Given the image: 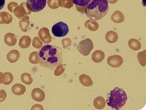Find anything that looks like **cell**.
I'll list each match as a JSON object with an SVG mask.
<instances>
[{
	"instance_id": "11",
	"label": "cell",
	"mask_w": 146,
	"mask_h": 110,
	"mask_svg": "<svg viewBox=\"0 0 146 110\" xmlns=\"http://www.w3.org/2000/svg\"><path fill=\"white\" fill-rule=\"evenodd\" d=\"M93 106L97 110H102L105 107L106 101L102 96L97 97L93 101Z\"/></svg>"
},
{
	"instance_id": "16",
	"label": "cell",
	"mask_w": 146,
	"mask_h": 110,
	"mask_svg": "<svg viewBox=\"0 0 146 110\" xmlns=\"http://www.w3.org/2000/svg\"><path fill=\"white\" fill-rule=\"evenodd\" d=\"M84 26L86 28L92 32L96 31L99 28V24L97 21L91 19L88 20L85 22Z\"/></svg>"
},
{
	"instance_id": "32",
	"label": "cell",
	"mask_w": 146,
	"mask_h": 110,
	"mask_svg": "<svg viewBox=\"0 0 146 110\" xmlns=\"http://www.w3.org/2000/svg\"><path fill=\"white\" fill-rule=\"evenodd\" d=\"M5 4V0H0V10L2 9Z\"/></svg>"
},
{
	"instance_id": "17",
	"label": "cell",
	"mask_w": 146,
	"mask_h": 110,
	"mask_svg": "<svg viewBox=\"0 0 146 110\" xmlns=\"http://www.w3.org/2000/svg\"><path fill=\"white\" fill-rule=\"evenodd\" d=\"M20 53L17 50H13L10 51L7 55V58L9 62L10 63H15L17 62L20 58Z\"/></svg>"
},
{
	"instance_id": "22",
	"label": "cell",
	"mask_w": 146,
	"mask_h": 110,
	"mask_svg": "<svg viewBox=\"0 0 146 110\" xmlns=\"http://www.w3.org/2000/svg\"><path fill=\"white\" fill-rule=\"evenodd\" d=\"M146 51L144 50L142 52H141L139 53H138L137 55V58H138V62L139 63V64L143 66V67H145L146 64Z\"/></svg>"
},
{
	"instance_id": "20",
	"label": "cell",
	"mask_w": 146,
	"mask_h": 110,
	"mask_svg": "<svg viewBox=\"0 0 146 110\" xmlns=\"http://www.w3.org/2000/svg\"><path fill=\"white\" fill-rule=\"evenodd\" d=\"M31 38L28 36H24L20 39L19 45L22 49H27L29 47L31 44Z\"/></svg>"
},
{
	"instance_id": "29",
	"label": "cell",
	"mask_w": 146,
	"mask_h": 110,
	"mask_svg": "<svg viewBox=\"0 0 146 110\" xmlns=\"http://www.w3.org/2000/svg\"><path fill=\"white\" fill-rule=\"evenodd\" d=\"M32 45L34 48H35L36 49H39L42 46L43 43L38 37H36L33 40Z\"/></svg>"
},
{
	"instance_id": "8",
	"label": "cell",
	"mask_w": 146,
	"mask_h": 110,
	"mask_svg": "<svg viewBox=\"0 0 146 110\" xmlns=\"http://www.w3.org/2000/svg\"><path fill=\"white\" fill-rule=\"evenodd\" d=\"M38 36L40 40L45 44H49L51 42L52 37L48 29L46 27H43L39 31Z\"/></svg>"
},
{
	"instance_id": "1",
	"label": "cell",
	"mask_w": 146,
	"mask_h": 110,
	"mask_svg": "<svg viewBox=\"0 0 146 110\" xmlns=\"http://www.w3.org/2000/svg\"><path fill=\"white\" fill-rule=\"evenodd\" d=\"M62 50L53 45L43 46L39 52V63L43 67L54 70L62 62Z\"/></svg>"
},
{
	"instance_id": "5",
	"label": "cell",
	"mask_w": 146,
	"mask_h": 110,
	"mask_svg": "<svg viewBox=\"0 0 146 110\" xmlns=\"http://www.w3.org/2000/svg\"><path fill=\"white\" fill-rule=\"evenodd\" d=\"M79 52L83 56H88L93 49V43L91 39L86 38L82 40L76 47Z\"/></svg>"
},
{
	"instance_id": "6",
	"label": "cell",
	"mask_w": 146,
	"mask_h": 110,
	"mask_svg": "<svg viewBox=\"0 0 146 110\" xmlns=\"http://www.w3.org/2000/svg\"><path fill=\"white\" fill-rule=\"evenodd\" d=\"M46 0H27V5L32 12H39L46 6Z\"/></svg>"
},
{
	"instance_id": "14",
	"label": "cell",
	"mask_w": 146,
	"mask_h": 110,
	"mask_svg": "<svg viewBox=\"0 0 146 110\" xmlns=\"http://www.w3.org/2000/svg\"><path fill=\"white\" fill-rule=\"evenodd\" d=\"M111 20L115 23H121L124 21L125 17L123 14L119 10L115 11L111 15Z\"/></svg>"
},
{
	"instance_id": "9",
	"label": "cell",
	"mask_w": 146,
	"mask_h": 110,
	"mask_svg": "<svg viewBox=\"0 0 146 110\" xmlns=\"http://www.w3.org/2000/svg\"><path fill=\"white\" fill-rule=\"evenodd\" d=\"M31 96L35 101L40 102L44 101L46 95L43 91L39 88H35L32 91Z\"/></svg>"
},
{
	"instance_id": "13",
	"label": "cell",
	"mask_w": 146,
	"mask_h": 110,
	"mask_svg": "<svg viewBox=\"0 0 146 110\" xmlns=\"http://www.w3.org/2000/svg\"><path fill=\"white\" fill-rule=\"evenodd\" d=\"M4 41L8 46H13L16 45L17 42V39L14 34L8 33L4 37Z\"/></svg>"
},
{
	"instance_id": "23",
	"label": "cell",
	"mask_w": 146,
	"mask_h": 110,
	"mask_svg": "<svg viewBox=\"0 0 146 110\" xmlns=\"http://www.w3.org/2000/svg\"><path fill=\"white\" fill-rule=\"evenodd\" d=\"M74 5L73 0H59V6L66 9H71Z\"/></svg>"
},
{
	"instance_id": "10",
	"label": "cell",
	"mask_w": 146,
	"mask_h": 110,
	"mask_svg": "<svg viewBox=\"0 0 146 110\" xmlns=\"http://www.w3.org/2000/svg\"><path fill=\"white\" fill-rule=\"evenodd\" d=\"M105 58V54L104 52L100 50L94 51L92 55V59L93 62L96 63L102 62Z\"/></svg>"
},
{
	"instance_id": "21",
	"label": "cell",
	"mask_w": 146,
	"mask_h": 110,
	"mask_svg": "<svg viewBox=\"0 0 146 110\" xmlns=\"http://www.w3.org/2000/svg\"><path fill=\"white\" fill-rule=\"evenodd\" d=\"M21 81L27 85H30L33 82V78L29 73H23L21 76Z\"/></svg>"
},
{
	"instance_id": "4",
	"label": "cell",
	"mask_w": 146,
	"mask_h": 110,
	"mask_svg": "<svg viewBox=\"0 0 146 110\" xmlns=\"http://www.w3.org/2000/svg\"><path fill=\"white\" fill-rule=\"evenodd\" d=\"M69 32V26L63 21H58L52 27V32L54 36L62 37L65 36Z\"/></svg>"
},
{
	"instance_id": "18",
	"label": "cell",
	"mask_w": 146,
	"mask_h": 110,
	"mask_svg": "<svg viewBox=\"0 0 146 110\" xmlns=\"http://www.w3.org/2000/svg\"><path fill=\"white\" fill-rule=\"evenodd\" d=\"M25 87L21 84H16L12 87V92L17 95H23L25 93Z\"/></svg>"
},
{
	"instance_id": "33",
	"label": "cell",
	"mask_w": 146,
	"mask_h": 110,
	"mask_svg": "<svg viewBox=\"0 0 146 110\" xmlns=\"http://www.w3.org/2000/svg\"><path fill=\"white\" fill-rule=\"evenodd\" d=\"M118 0H108V1L111 4H114L117 2Z\"/></svg>"
},
{
	"instance_id": "25",
	"label": "cell",
	"mask_w": 146,
	"mask_h": 110,
	"mask_svg": "<svg viewBox=\"0 0 146 110\" xmlns=\"http://www.w3.org/2000/svg\"><path fill=\"white\" fill-rule=\"evenodd\" d=\"M92 0H73V3L74 5L80 6H86Z\"/></svg>"
},
{
	"instance_id": "27",
	"label": "cell",
	"mask_w": 146,
	"mask_h": 110,
	"mask_svg": "<svg viewBox=\"0 0 146 110\" xmlns=\"http://www.w3.org/2000/svg\"><path fill=\"white\" fill-rule=\"evenodd\" d=\"M48 5L52 9H56L59 7V0H48Z\"/></svg>"
},
{
	"instance_id": "30",
	"label": "cell",
	"mask_w": 146,
	"mask_h": 110,
	"mask_svg": "<svg viewBox=\"0 0 146 110\" xmlns=\"http://www.w3.org/2000/svg\"><path fill=\"white\" fill-rule=\"evenodd\" d=\"M62 44L64 49H66L72 45V41L69 38H65L62 40Z\"/></svg>"
},
{
	"instance_id": "31",
	"label": "cell",
	"mask_w": 146,
	"mask_h": 110,
	"mask_svg": "<svg viewBox=\"0 0 146 110\" xmlns=\"http://www.w3.org/2000/svg\"><path fill=\"white\" fill-rule=\"evenodd\" d=\"M75 7L76 9V10L79 11L80 12L83 14H86V6H78V5H75Z\"/></svg>"
},
{
	"instance_id": "7",
	"label": "cell",
	"mask_w": 146,
	"mask_h": 110,
	"mask_svg": "<svg viewBox=\"0 0 146 110\" xmlns=\"http://www.w3.org/2000/svg\"><path fill=\"white\" fill-rule=\"evenodd\" d=\"M107 62L110 67L112 68H118L123 64L124 59L120 55H111L108 58Z\"/></svg>"
},
{
	"instance_id": "2",
	"label": "cell",
	"mask_w": 146,
	"mask_h": 110,
	"mask_svg": "<svg viewBox=\"0 0 146 110\" xmlns=\"http://www.w3.org/2000/svg\"><path fill=\"white\" fill-rule=\"evenodd\" d=\"M109 6L108 0H92L86 6V14L92 20H99L104 18L108 14Z\"/></svg>"
},
{
	"instance_id": "3",
	"label": "cell",
	"mask_w": 146,
	"mask_h": 110,
	"mask_svg": "<svg viewBox=\"0 0 146 110\" xmlns=\"http://www.w3.org/2000/svg\"><path fill=\"white\" fill-rule=\"evenodd\" d=\"M128 100L127 93L118 87L111 91L107 99V105L113 110H119L125 106Z\"/></svg>"
},
{
	"instance_id": "28",
	"label": "cell",
	"mask_w": 146,
	"mask_h": 110,
	"mask_svg": "<svg viewBox=\"0 0 146 110\" xmlns=\"http://www.w3.org/2000/svg\"><path fill=\"white\" fill-rule=\"evenodd\" d=\"M65 70V67L62 64H61L58 65V66H57L56 67V69H55V72H54L55 76H60L61 74H62L64 72Z\"/></svg>"
},
{
	"instance_id": "12",
	"label": "cell",
	"mask_w": 146,
	"mask_h": 110,
	"mask_svg": "<svg viewBox=\"0 0 146 110\" xmlns=\"http://www.w3.org/2000/svg\"><path fill=\"white\" fill-rule=\"evenodd\" d=\"M79 81L83 86L86 87H92L93 84L91 77L85 74H82L79 76Z\"/></svg>"
},
{
	"instance_id": "15",
	"label": "cell",
	"mask_w": 146,
	"mask_h": 110,
	"mask_svg": "<svg viewBox=\"0 0 146 110\" xmlns=\"http://www.w3.org/2000/svg\"><path fill=\"white\" fill-rule=\"evenodd\" d=\"M118 34L113 31H110L106 34L105 39L107 42L110 44L116 43L118 40Z\"/></svg>"
},
{
	"instance_id": "26",
	"label": "cell",
	"mask_w": 146,
	"mask_h": 110,
	"mask_svg": "<svg viewBox=\"0 0 146 110\" xmlns=\"http://www.w3.org/2000/svg\"><path fill=\"white\" fill-rule=\"evenodd\" d=\"M20 28L21 31L24 32H26L28 30V27L29 25V21L25 20H21L19 23Z\"/></svg>"
},
{
	"instance_id": "19",
	"label": "cell",
	"mask_w": 146,
	"mask_h": 110,
	"mask_svg": "<svg viewBox=\"0 0 146 110\" xmlns=\"http://www.w3.org/2000/svg\"><path fill=\"white\" fill-rule=\"evenodd\" d=\"M128 45L129 48L134 51H137L141 48V43L137 39L131 38L128 41Z\"/></svg>"
},
{
	"instance_id": "24",
	"label": "cell",
	"mask_w": 146,
	"mask_h": 110,
	"mask_svg": "<svg viewBox=\"0 0 146 110\" xmlns=\"http://www.w3.org/2000/svg\"><path fill=\"white\" fill-rule=\"evenodd\" d=\"M29 62L34 64H36L39 62V55L38 52H32L29 57Z\"/></svg>"
}]
</instances>
